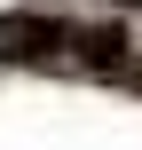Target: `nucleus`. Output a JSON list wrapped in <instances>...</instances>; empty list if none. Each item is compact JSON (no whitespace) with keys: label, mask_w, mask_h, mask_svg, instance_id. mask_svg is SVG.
<instances>
[{"label":"nucleus","mask_w":142,"mask_h":150,"mask_svg":"<svg viewBox=\"0 0 142 150\" xmlns=\"http://www.w3.org/2000/svg\"><path fill=\"white\" fill-rule=\"evenodd\" d=\"M79 32L71 24H55V16H0V55L8 63H40V55H55V47H71Z\"/></svg>","instance_id":"f257e3e1"}]
</instances>
